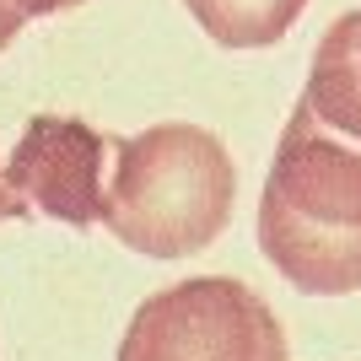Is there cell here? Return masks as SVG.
Returning a JSON list of instances; mask_svg holds the SVG:
<instances>
[{"label":"cell","instance_id":"9c48e42d","mask_svg":"<svg viewBox=\"0 0 361 361\" xmlns=\"http://www.w3.org/2000/svg\"><path fill=\"white\" fill-rule=\"evenodd\" d=\"M0 221H16V205H11V195H6V178H0Z\"/></svg>","mask_w":361,"mask_h":361},{"label":"cell","instance_id":"5b68a950","mask_svg":"<svg viewBox=\"0 0 361 361\" xmlns=\"http://www.w3.org/2000/svg\"><path fill=\"white\" fill-rule=\"evenodd\" d=\"M302 103L334 130L361 140V6L334 16L313 49V71L302 87Z\"/></svg>","mask_w":361,"mask_h":361},{"label":"cell","instance_id":"6da1fadb","mask_svg":"<svg viewBox=\"0 0 361 361\" xmlns=\"http://www.w3.org/2000/svg\"><path fill=\"white\" fill-rule=\"evenodd\" d=\"M259 248L307 297L361 291V140L318 119L302 97L264 178Z\"/></svg>","mask_w":361,"mask_h":361},{"label":"cell","instance_id":"3957f363","mask_svg":"<svg viewBox=\"0 0 361 361\" xmlns=\"http://www.w3.org/2000/svg\"><path fill=\"white\" fill-rule=\"evenodd\" d=\"M119 361H291V345L270 302L238 275H189L135 307Z\"/></svg>","mask_w":361,"mask_h":361},{"label":"cell","instance_id":"277c9868","mask_svg":"<svg viewBox=\"0 0 361 361\" xmlns=\"http://www.w3.org/2000/svg\"><path fill=\"white\" fill-rule=\"evenodd\" d=\"M114 167V140L65 114L27 119L22 140L0 162L16 216H54L65 226H92L103 216V189Z\"/></svg>","mask_w":361,"mask_h":361},{"label":"cell","instance_id":"7a4b0ae2","mask_svg":"<svg viewBox=\"0 0 361 361\" xmlns=\"http://www.w3.org/2000/svg\"><path fill=\"white\" fill-rule=\"evenodd\" d=\"M238 205V167L216 130L189 119L114 140L97 221L146 259H189L211 248Z\"/></svg>","mask_w":361,"mask_h":361},{"label":"cell","instance_id":"ba28073f","mask_svg":"<svg viewBox=\"0 0 361 361\" xmlns=\"http://www.w3.org/2000/svg\"><path fill=\"white\" fill-rule=\"evenodd\" d=\"M71 6H81V0H27L32 16H54V11H71Z\"/></svg>","mask_w":361,"mask_h":361},{"label":"cell","instance_id":"8992f818","mask_svg":"<svg viewBox=\"0 0 361 361\" xmlns=\"http://www.w3.org/2000/svg\"><path fill=\"white\" fill-rule=\"evenodd\" d=\"M183 11L221 49H270L297 27L307 0H183Z\"/></svg>","mask_w":361,"mask_h":361},{"label":"cell","instance_id":"52a82bcc","mask_svg":"<svg viewBox=\"0 0 361 361\" xmlns=\"http://www.w3.org/2000/svg\"><path fill=\"white\" fill-rule=\"evenodd\" d=\"M32 22V11H27V0H0V54L11 49V38L22 27Z\"/></svg>","mask_w":361,"mask_h":361}]
</instances>
